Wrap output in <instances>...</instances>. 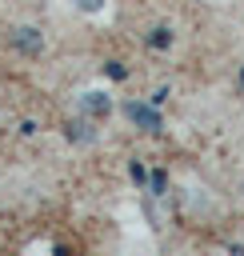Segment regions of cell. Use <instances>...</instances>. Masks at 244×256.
Wrapping results in <instances>:
<instances>
[{
  "mask_svg": "<svg viewBox=\"0 0 244 256\" xmlns=\"http://www.w3.org/2000/svg\"><path fill=\"white\" fill-rule=\"evenodd\" d=\"M124 116L136 124V128H144V132H160L164 128V120H160V112H156V104H124Z\"/></svg>",
  "mask_w": 244,
  "mask_h": 256,
  "instance_id": "1",
  "label": "cell"
},
{
  "mask_svg": "<svg viewBox=\"0 0 244 256\" xmlns=\"http://www.w3.org/2000/svg\"><path fill=\"white\" fill-rule=\"evenodd\" d=\"M8 44H12L16 52H24V56H36V52L44 48V36H40L36 28H28V24H20V28L8 32Z\"/></svg>",
  "mask_w": 244,
  "mask_h": 256,
  "instance_id": "2",
  "label": "cell"
},
{
  "mask_svg": "<svg viewBox=\"0 0 244 256\" xmlns=\"http://www.w3.org/2000/svg\"><path fill=\"white\" fill-rule=\"evenodd\" d=\"M80 108H84V116L104 120V116L112 112V100H108L104 92H96V88H92V92H84V96H80Z\"/></svg>",
  "mask_w": 244,
  "mask_h": 256,
  "instance_id": "3",
  "label": "cell"
},
{
  "mask_svg": "<svg viewBox=\"0 0 244 256\" xmlns=\"http://www.w3.org/2000/svg\"><path fill=\"white\" fill-rule=\"evenodd\" d=\"M68 140H80V144H88V140H92L88 124H84V120H72V124H68Z\"/></svg>",
  "mask_w": 244,
  "mask_h": 256,
  "instance_id": "4",
  "label": "cell"
},
{
  "mask_svg": "<svg viewBox=\"0 0 244 256\" xmlns=\"http://www.w3.org/2000/svg\"><path fill=\"white\" fill-rule=\"evenodd\" d=\"M148 44H152V48H168V44H172V32H168V28H152Z\"/></svg>",
  "mask_w": 244,
  "mask_h": 256,
  "instance_id": "5",
  "label": "cell"
},
{
  "mask_svg": "<svg viewBox=\"0 0 244 256\" xmlns=\"http://www.w3.org/2000/svg\"><path fill=\"white\" fill-rule=\"evenodd\" d=\"M72 4H76L80 12H100V8L108 4V0H72Z\"/></svg>",
  "mask_w": 244,
  "mask_h": 256,
  "instance_id": "6",
  "label": "cell"
},
{
  "mask_svg": "<svg viewBox=\"0 0 244 256\" xmlns=\"http://www.w3.org/2000/svg\"><path fill=\"white\" fill-rule=\"evenodd\" d=\"M108 76H116V80H124V68H120L116 60H108Z\"/></svg>",
  "mask_w": 244,
  "mask_h": 256,
  "instance_id": "7",
  "label": "cell"
}]
</instances>
